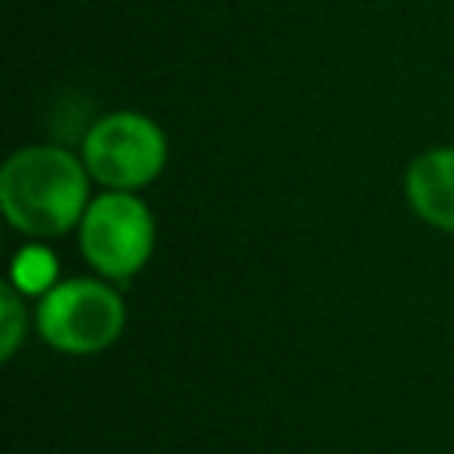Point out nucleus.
I'll return each mask as SVG.
<instances>
[{
  "label": "nucleus",
  "instance_id": "f257e3e1",
  "mask_svg": "<svg viewBox=\"0 0 454 454\" xmlns=\"http://www.w3.org/2000/svg\"><path fill=\"white\" fill-rule=\"evenodd\" d=\"M85 160L57 145L18 149L0 170V209L14 231L53 238L82 223L89 199Z\"/></svg>",
  "mask_w": 454,
  "mask_h": 454
},
{
  "label": "nucleus",
  "instance_id": "f03ea898",
  "mask_svg": "<svg viewBox=\"0 0 454 454\" xmlns=\"http://www.w3.org/2000/svg\"><path fill=\"white\" fill-rule=\"evenodd\" d=\"M35 326L46 344L67 355H92L110 348L124 330V301L99 280L53 284L35 312Z\"/></svg>",
  "mask_w": 454,
  "mask_h": 454
},
{
  "label": "nucleus",
  "instance_id": "7ed1b4c3",
  "mask_svg": "<svg viewBox=\"0 0 454 454\" xmlns=\"http://www.w3.org/2000/svg\"><path fill=\"white\" fill-rule=\"evenodd\" d=\"M82 160L89 174L110 192H131L160 177L167 163V138L156 121L121 110L99 117L82 142Z\"/></svg>",
  "mask_w": 454,
  "mask_h": 454
},
{
  "label": "nucleus",
  "instance_id": "20e7f679",
  "mask_svg": "<svg viewBox=\"0 0 454 454\" xmlns=\"http://www.w3.org/2000/svg\"><path fill=\"white\" fill-rule=\"evenodd\" d=\"M78 238L85 259L103 277L128 280L149 262L156 227L142 199H135L131 192H106L89 202L78 223Z\"/></svg>",
  "mask_w": 454,
  "mask_h": 454
},
{
  "label": "nucleus",
  "instance_id": "39448f33",
  "mask_svg": "<svg viewBox=\"0 0 454 454\" xmlns=\"http://www.w3.org/2000/svg\"><path fill=\"white\" fill-rule=\"evenodd\" d=\"M404 192L426 223L454 231V149H429L415 156L404 174Z\"/></svg>",
  "mask_w": 454,
  "mask_h": 454
},
{
  "label": "nucleus",
  "instance_id": "423d86ee",
  "mask_svg": "<svg viewBox=\"0 0 454 454\" xmlns=\"http://www.w3.org/2000/svg\"><path fill=\"white\" fill-rule=\"evenodd\" d=\"M57 280V259L50 255V248L43 245H28L14 255L11 266V284L25 294H46Z\"/></svg>",
  "mask_w": 454,
  "mask_h": 454
},
{
  "label": "nucleus",
  "instance_id": "0eeeda50",
  "mask_svg": "<svg viewBox=\"0 0 454 454\" xmlns=\"http://www.w3.org/2000/svg\"><path fill=\"white\" fill-rule=\"evenodd\" d=\"M0 316H4V337H0V355L11 358L18 340H21V326H25V312H21V301H18V287L7 284L4 294H0Z\"/></svg>",
  "mask_w": 454,
  "mask_h": 454
}]
</instances>
